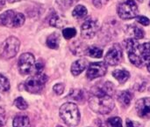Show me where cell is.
Segmentation results:
<instances>
[{"mask_svg":"<svg viewBox=\"0 0 150 127\" xmlns=\"http://www.w3.org/2000/svg\"><path fill=\"white\" fill-rule=\"evenodd\" d=\"M90 108L98 114H108L114 108V102L112 95L107 94H94L89 100Z\"/></svg>","mask_w":150,"mask_h":127,"instance_id":"cell-1","label":"cell"},{"mask_svg":"<svg viewBox=\"0 0 150 127\" xmlns=\"http://www.w3.org/2000/svg\"><path fill=\"white\" fill-rule=\"evenodd\" d=\"M60 117L69 126H76L80 121V113L77 106L72 103H66L60 108Z\"/></svg>","mask_w":150,"mask_h":127,"instance_id":"cell-2","label":"cell"},{"mask_svg":"<svg viewBox=\"0 0 150 127\" xmlns=\"http://www.w3.org/2000/svg\"><path fill=\"white\" fill-rule=\"evenodd\" d=\"M25 16L21 12L9 10L0 14V25L10 28L20 27L25 23Z\"/></svg>","mask_w":150,"mask_h":127,"instance_id":"cell-3","label":"cell"},{"mask_svg":"<svg viewBox=\"0 0 150 127\" xmlns=\"http://www.w3.org/2000/svg\"><path fill=\"white\" fill-rule=\"evenodd\" d=\"M48 80L47 75L43 73H36L34 76L30 77L25 82V88L31 94H37L43 90L45 84Z\"/></svg>","mask_w":150,"mask_h":127,"instance_id":"cell-4","label":"cell"},{"mask_svg":"<svg viewBox=\"0 0 150 127\" xmlns=\"http://www.w3.org/2000/svg\"><path fill=\"white\" fill-rule=\"evenodd\" d=\"M138 7L134 0H126L118 6V14L122 19H131L138 16Z\"/></svg>","mask_w":150,"mask_h":127,"instance_id":"cell-5","label":"cell"},{"mask_svg":"<svg viewBox=\"0 0 150 127\" xmlns=\"http://www.w3.org/2000/svg\"><path fill=\"white\" fill-rule=\"evenodd\" d=\"M19 47H20V42L18 38L14 36H11L7 38L4 41V43L2 49L1 57L4 60H8V59L14 57L18 52Z\"/></svg>","mask_w":150,"mask_h":127,"instance_id":"cell-6","label":"cell"},{"mask_svg":"<svg viewBox=\"0 0 150 127\" xmlns=\"http://www.w3.org/2000/svg\"><path fill=\"white\" fill-rule=\"evenodd\" d=\"M19 73L22 75L30 74L35 67V58L31 53H23L18 62Z\"/></svg>","mask_w":150,"mask_h":127,"instance_id":"cell-7","label":"cell"},{"mask_svg":"<svg viewBox=\"0 0 150 127\" xmlns=\"http://www.w3.org/2000/svg\"><path fill=\"white\" fill-rule=\"evenodd\" d=\"M107 68L105 64L102 62H96V63H91L88 69L86 76L89 80H92L97 78L103 77L106 73Z\"/></svg>","mask_w":150,"mask_h":127,"instance_id":"cell-8","label":"cell"},{"mask_svg":"<svg viewBox=\"0 0 150 127\" xmlns=\"http://www.w3.org/2000/svg\"><path fill=\"white\" fill-rule=\"evenodd\" d=\"M123 52L120 46L114 45L112 47L105 57V61L109 65H117L122 60Z\"/></svg>","mask_w":150,"mask_h":127,"instance_id":"cell-9","label":"cell"},{"mask_svg":"<svg viewBox=\"0 0 150 127\" xmlns=\"http://www.w3.org/2000/svg\"><path fill=\"white\" fill-rule=\"evenodd\" d=\"M98 31V23L97 20L89 19L82 26L81 34L85 39H91L96 35Z\"/></svg>","mask_w":150,"mask_h":127,"instance_id":"cell-10","label":"cell"},{"mask_svg":"<svg viewBox=\"0 0 150 127\" xmlns=\"http://www.w3.org/2000/svg\"><path fill=\"white\" fill-rule=\"evenodd\" d=\"M137 114L144 119L150 118V98H142L137 101L135 104Z\"/></svg>","mask_w":150,"mask_h":127,"instance_id":"cell-11","label":"cell"},{"mask_svg":"<svg viewBox=\"0 0 150 127\" xmlns=\"http://www.w3.org/2000/svg\"><path fill=\"white\" fill-rule=\"evenodd\" d=\"M87 66V61L85 59H78L75 61L71 65V73L74 76H77L84 71Z\"/></svg>","mask_w":150,"mask_h":127,"instance_id":"cell-12","label":"cell"},{"mask_svg":"<svg viewBox=\"0 0 150 127\" xmlns=\"http://www.w3.org/2000/svg\"><path fill=\"white\" fill-rule=\"evenodd\" d=\"M133 95L129 91H123L120 92L118 95V101L120 102V103L124 107L127 108L130 105L131 101H132Z\"/></svg>","mask_w":150,"mask_h":127,"instance_id":"cell-13","label":"cell"},{"mask_svg":"<svg viewBox=\"0 0 150 127\" xmlns=\"http://www.w3.org/2000/svg\"><path fill=\"white\" fill-rule=\"evenodd\" d=\"M112 76L120 83L124 84L129 78H130V73L126 71V70H115L112 72Z\"/></svg>","mask_w":150,"mask_h":127,"instance_id":"cell-14","label":"cell"},{"mask_svg":"<svg viewBox=\"0 0 150 127\" xmlns=\"http://www.w3.org/2000/svg\"><path fill=\"white\" fill-rule=\"evenodd\" d=\"M127 33L130 35H133L135 39H142L145 35V32L142 28L134 25L128 27V28L127 29Z\"/></svg>","mask_w":150,"mask_h":127,"instance_id":"cell-15","label":"cell"},{"mask_svg":"<svg viewBox=\"0 0 150 127\" xmlns=\"http://www.w3.org/2000/svg\"><path fill=\"white\" fill-rule=\"evenodd\" d=\"M13 127H30V121L26 116H17L13 119Z\"/></svg>","mask_w":150,"mask_h":127,"instance_id":"cell-16","label":"cell"},{"mask_svg":"<svg viewBox=\"0 0 150 127\" xmlns=\"http://www.w3.org/2000/svg\"><path fill=\"white\" fill-rule=\"evenodd\" d=\"M139 52L144 61L150 62V43L146 42L139 46Z\"/></svg>","mask_w":150,"mask_h":127,"instance_id":"cell-17","label":"cell"},{"mask_svg":"<svg viewBox=\"0 0 150 127\" xmlns=\"http://www.w3.org/2000/svg\"><path fill=\"white\" fill-rule=\"evenodd\" d=\"M128 58L130 62L137 67H142L143 65V59L137 54V51H128Z\"/></svg>","mask_w":150,"mask_h":127,"instance_id":"cell-18","label":"cell"},{"mask_svg":"<svg viewBox=\"0 0 150 127\" xmlns=\"http://www.w3.org/2000/svg\"><path fill=\"white\" fill-rule=\"evenodd\" d=\"M59 42H60V37L57 34L54 33L50 34L47 39V45L53 50H56L59 47Z\"/></svg>","mask_w":150,"mask_h":127,"instance_id":"cell-19","label":"cell"},{"mask_svg":"<svg viewBox=\"0 0 150 127\" xmlns=\"http://www.w3.org/2000/svg\"><path fill=\"white\" fill-rule=\"evenodd\" d=\"M66 21L63 20L60 16H58L57 14H54L50 19H49V25L52 26V27H58V28H61L64 25H65Z\"/></svg>","mask_w":150,"mask_h":127,"instance_id":"cell-20","label":"cell"},{"mask_svg":"<svg viewBox=\"0 0 150 127\" xmlns=\"http://www.w3.org/2000/svg\"><path fill=\"white\" fill-rule=\"evenodd\" d=\"M87 9L83 6V5H77L76 7H75V9L72 11V15L74 18L76 19H82L83 17H85L87 15Z\"/></svg>","mask_w":150,"mask_h":127,"instance_id":"cell-21","label":"cell"},{"mask_svg":"<svg viewBox=\"0 0 150 127\" xmlns=\"http://www.w3.org/2000/svg\"><path fill=\"white\" fill-rule=\"evenodd\" d=\"M67 97L71 99V100H74V101L82 102L84 99V94L82 90L75 89V90H72Z\"/></svg>","mask_w":150,"mask_h":127,"instance_id":"cell-22","label":"cell"},{"mask_svg":"<svg viewBox=\"0 0 150 127\" xmlns=\"http://www.w3.org/2000/svg\"><path fill=\"white\" fill-rule=\"evenodd\" d=\"M86 53L89 57H96V58H100L103 56V50L98 47H90L87 49Z\"/></svg>","mask_w":150,"mask_h":127,"instance_id":"cell-23","label":"cell"},{"mask_svg":"<svg viewBox=\"0 0 150 127\" xmlns=\"http://www.w3.org/2000/svg\"><path fill=\"white\" fill-rule=\"evenodd\" d=\"M126 46H127V51H137L139 50L140 44L134 39H127L126 41Z\"/></svg>","mask_w":150,"mask_h":127,"instance_id":"cell-24","label":"cell"},{"mask_svg":"<svg viewBox=\"0 0 150 127\" xmlns=\"http://www.w3.org/2000/svg\"><path fill=\"white\" fill-rule=\"evenodd\" d=\"M10 89V82L7 78L0 74V92H7Z\"/></svg>","mask_w":150,"mask_h":127,"instance_id":"cell-25","label":"cell"},{"mask_svg":"<svg viewBox=\"0 0 150 127\" xmlns=\"http://www.w3.org/2000/svg\"><path fill=\"white\" fill-rule=\"evenodd\" d=\"M106 124H107L108 127H123L122 126V120L118 117L109 118L106 121Z\"/></svg>","mask_w":150,"mask_h":127,"instance_id":"cell-26","label":"cell"},{"mask_svg":"<svg viewBox=\"0 0 150 127\" xmlns=\"http://www.w3.org/2000/svg\"><path fill=\"white\" fill-rule=\"evenodd\" d=\"M14 105L20 110H25L27 109L28 104L25 101V99L23 97H18L15 101H14Z\"/></svg>","mask_w":150,"mask_h":127,"instance_id":"cell-27","label":"cell"},{"mask_svg":"<svg viewBox=\"0 0 150 127\" xmlns=\"http://www.w3.org/2000/svg\"><path fill=\"white\" fill-rule=\"evenodd\" d=\"M76 30L73 27H68L62 30V35L67 40L73 38L74 36H76Z\"/></svg>","mask_w":150,"mask_h":127,"instance_id":"cell-28","label":"cell"},{"mask_svg":"<svg viewBox=\"0 0 150 127\" xmlns=\"http://www.w3.org/2000/svg\"><path fill=\"white\" fill-rule=\"evenodd\" d=\"M77 1H79V0H56V3L59 5L67 8V7H69L70 5H72L73 4H75Z\"/></svg>","mask_w":150,"mask_h":127,"instance_id":"cell-29","label":"cell"},{"mask_svg":"<svg viewBox=\"0 0 150 127\" xmlns=\"http://www.w3.org/2000/svg\"><path fill=\"white\" fill-rule=\"evenodd\" d=\"M64 88H65V87H64V85H63V84H62V83L56 84V85H54V88H53V89H54V93H55L56 95H62V94L63 93Z\"/></svg>","mask_w":150,"mask_h":127,"instance_id":"cell-30","label":"cell"},{"mask_svg":"<svg viewBox=\"0 0 150 127\" xmlns=\"http://www.w3.org/2000/svg\"><path fill=\"white\" fill-rule=\"evenodd\" d=\"M6 123V114L3 108L0 107V127H3Z\"/></svg>","mask_w":150,"mask_h":127,"instance_id":"cell-31","label":"cell"},{"mask_svg":"<svg viewBox=\"0 0 150 127\" xmlns=\"http://www.w3.org/2000/svg\"><path fill=\"white\" fill-rule=\"evenodd\" d=\"M44 69V63L41 60H39L37 63H35L34 70L36 71V73H41Z\"/></svg>","mask_w":150,"mask_h":127,"instance_id":"cell-32","label":"cell"},{"mask_svg":"<svg viewBox=\"0 0 150 127\" xmlns=\"http://www.w3.org/2000/svg\"><path fill=\"white\" fill-rule=\"evenodd\" d=\"M136 19H137V21H138L140 24L143 25V26H149L150 24L149 19H148V18L145 17V16H139V17H137Z\"/></svg>","mask_w":150,"mask_h":127,"instance_id":"cell-33","label":"cell"},{"mask_svg":"<svg viewBox=\"0 0 150 127\" xmlns=\"http://www.w3.org/2000/svg\"><path fill=\"white\" fill-rule=\"evenodd\" d=\"M110 0H93V4L97 8H101L104 5H105Z\"/></svg>","mask_w":150,"mask_h":127,"instance_id":"cell-34","label":"cell"},{"mask_svg":"<svg viewBox=\"0 0 150 127\" xmlns=\"http://www.w3.org/2000/svg\"><path fill=\"white\" fill-rule=\"evenodd\" d=\"M127 127H142V125L138 122H134L131 119L127 120Z\"/></svg>","mask_w":150,"mask_h":127,"instance_id":"cell-35","label":"cell"},{"mask_svg":"<svg viewBox=\"0 0 150 127\" xmlns=\"http://www.w3.org/2000/svg\"><path fill=\"white\" fill-rule=\"evenodd\" d=\"M5 4V0H0V9L2 8V6H4Z\"/></svg>","mask_w":150,"mask_h":127,"instance_id":"cell-36","label":"cell"},{"mask_svg":"<svg viewBox=\"0 0 150 127\" xmlns=\"http://www.w3.org/2000/svg\"><path fill=\"white\" fill-rule=\"evenodd\" d=\"M18 1H20V0H8L9 3H16V2H18Z\"/></svg>","mask_w":150,"mask_h":127,"instance_id":"cell-37","label":"cell"},{"mask_svg":"<svg viewBox=\"0 0 150 127\" xmlns=\"http://www.w3.org/2000/svg\"><path fill=\"white\" fill-rule=\"evenodd\" d=\"M147 67H148V71L150 72V62H149V63L147 64Z\"/></svg>","mask_w":150,"mask_h":127,"instance_id":"cell-38","label":"cell"},{"mask_svg":"<svg viewBox=\"0 0 150 127\" xmlns=\"http://www.w3.org/2000/svg\"><path fill=\"white\" fill-rule=\"evenodd\" d=\"M137 1H138V2H140V3H142V2H143L144 0H137Z\"/></svg>","mask_w":150,"mask_h":127,"instance_id":"cell-39","label":"cell"},{"mask_svg":"<svg viewBox=\"0 0 150 127\" xmlns=\"http://www.w3.org/2000/svg\"><path fill=\"white\" fill-rule=\"evenodd\" d=\"M149 6H150V2H149Z\"/></svg>","mask_w":150,"mask_h":127,"instance_id":"cell-40","label":"cell"},{"mask_svg":"<svg viewBox=\"0 0 150 127\" xmlns=\"http://www.w3.org/2000/svg\"><path fill=\"white\" fill-rule=\"evenodd\" d=\"M58 127H62V126H58Z\"/></svg>","mask_w":150,"mask_h":127,"instance_id":"cell-41","label":"cell"},{"mask_svg":"<svg viewBox=\"0 0 150 127\" xmlns=\"http://www.w3.org/2000/svg\"><path fill=\"white\" fill-rule=\"evenodd\" d=\"M149 91H150V88H149Z\"/></svg>","mask_w":150,"mask_h":127,"instance_id":"cell-42","label":"cell"}]
</instances>
